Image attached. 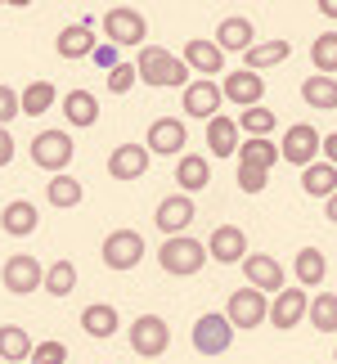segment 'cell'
Returning a JSON list of instances; mask_svg holds the SVG:
<instances>
[{"instance_id": "cell-1", "label": "cell", "mask_w": 337, "mask_h": 364, "mask_svg": "<svg viewBox=\"0 0 337 364\" xmlns=\"http://www.w3.org/2000/svg\"><path fill=\"white\" fill-rule=\"evenodd\" d=\"M135 73H139L144 86H158V90H171V86L185 90L189 81H193V73L185 68V59H180V54H166L162 46H139Z\"/></svg>"}, {"instance_id": "cell-2", "label": "cell", "mask_w": 337, "mask_h": 364, "mask_svg": "<svg viewBox=\"0 0 337 364\" xmlns=\"http://www.w3.org/2000/svg\"><path fill=\"white\" fill-rule=\"evenodd\" d=\"M207 261H212V257H207V243H198L193 234H176V239H162V247H158V265H162L166 274H176V279L198 274Z\"/></svg>"}, {"instance_id": "cell-3", "label": "cell", "mask_w": 337, "mask_h": 364, "mask_svg": "<svg viewBox=\"0 0 337 364\" xmlns=\"http://www.w3.org/2000/svg\"><path fill=\"white\" fill-rule=\"evenodd\" d=\"M234 324H230V315L225 311H212V315H198V324H193L189 333V342H193V351L198 355H225L234 346Z\"/></svg>"}, {"instance_id": "cell-4", "label": "cell", "mask_w": 337, "mask_h": 364, "mask_svg": "<svg viewBox=\"0 0 337 364\" xmlns=\"http://www.w3.org/2000/svg\"><path fill=\"white\" fill-rule=\"evenodd\" d=\"M319 153H324V135H319L311 122L288 126L284 139H279V158L292 162V166H311V162H319Z\"/></svg>"}, {"instance_id": "cell-5", "label": "cell", "mask_w": 337, "mask_h": 364, "mask_svg": "<svg viewBox=\"0 0 337 364\" xmlns=\"http://www.w3.org/2000/svg\"><path fill=\"white\" fill-rule=\"evenodd\" d=\"M126 342L139 360H158L166 346H171V328H166L162 315H139L131 328H126Z\"/></svg>"}, {"instance_id": "cell-6", "label": "cell", "mask_w": 337, "mask_h": 364, "mask_svg": "<svg viewBox=\"0 0 337 364\" xmlns=\"http://www.w3.org/2000/svg\"><path fill=\"white\" fill-rule=\"evenodd\" d=\"M104 36L112 41V46H144V36H149V23H144V14L131 9V5H112L104 14Z\"/></svg>"}, {"instance_id": "cell-7", "label": "cell", "mask_w": 337, "mask_h": 364, "mask_svg": "<svg viewBox=\"0 0 337 364\" xmlns=\"http://www.w3.org/2000/svg\"><path fill=\"white\" fill-rule=\"evenodd\" d=\"M225 315H230L234 328H261L265 319H270V301H265L261 288L247 284V288L230 292V301H225Z\"/></svg>"}, {"instance_id": "cell-8", "label": "cell", "mask_w": 337, "mask_h": 364, "mask_svg": "<svg viewBox=\"0 0 337 364\" xmlns=\"http://www.w3.org/2000/svg\"><path fill=\"white\" fill-rule=\"evenodd\" d=\"M73 135L68 131H41L32 139V162L41 166V171H50V176H59L68 171V162H73Z\"/></svg>"}, {"instance_id": "cell-9", "label": "cell", "mask_w": 337, "mask_h": 364, "mask_svg": "<svg viewBox=\"0 0 337 364\" xmlns=\"http://www.w3.org/2000/svg\"><path fill=\"white\" fill-rule=\"evenodd\" d=\"M100 257H104L108 270H135L144 261V234L139 230H112L100 247Z\"/></svg>"}, {"instance_id": "cell-10", "label": "cell", "mask_w": 337, "mask_h": 364, "mask_svg": "<svg viewBox=\"0 0 337 364\" xmlns=\"http://www.w3.org/2000/svg\"><path fill=\"white\" fill-rule=\"evenodd\" d=\"M220 81H212V77H198V81H189L185 90H180V108H185L189 117H203V122H212L216 113H220Z\"/></svg>"}, {"instance_id": "cell-11", "label": "cell", "mask_w": 337, "mask_h": 364, "mask_svg": "<svg viewBox=\"0 0 337 364\" xmlns=\"http://www.w3.org/2000/svg\"><path fill=\"white\" fill-rule=\"evenodd\" d=\"M41 279H46V265H41L36 257H9L5 270H0V284H5V292H14V297H27V292L41 288Z\"/></svg>"}, {"instance_id": "cell-12", "label": "cell", "mask_w": 337, "mask_h": 364, "mask_svg": "<svg viewBox=\"0 0 337 364\" xmlns=\"http://www.w3.org/2000/svg\"><path fill=\"white\" fill-rule=\"evenodd\" d=\"M185 122L180 117H158L149 126V135H144V149L153 153V158H180L185 153Z\"/></svg>"}, {"instance_id": "cell-13", "label": "cell", "mask_w": 337, "mask_h": 364, "mask_svg": "<svg viewBox=\"0 0 337 364\" xmlns=\"http://www.w3.org/2000/svg\"><path fill=\"white\" fill-rule=\"evenodd\" d=\"M149 162H153V153L144 144H131V139H126V144H117L108 153V176L117 180V185H131V180H139L149 171Z\"/></svg>"}, {"instance_id": "cell-14", "label": "cell", "mask_w": 337, "mask_h": 364, "mask_svg": "<svg viewBox=\"0 0 337 364\" xmlns=\"http://www.w3.org/2000/svg\"><path fill=\"white\" fill-rule=\"evenodd\" d=\"M95 18H81V23H68L59 36H54V50H59V59L77 63V59H90L95 54Z\"/></svg>"}, {"instance_id": "cell-15", "label": "cell", "mask_w": 337, "mask_h": 364, "mask_svg": "<svg viewBox=\"0 0 337 364\" xmlns=\"http://www.w3.org/2000/svg\"><path fill=\"white\" fill-rule=\"evenodd\" d=\"M220 95L230 104H238V108H252V104L265 100V77L252 73V68H234V73L220 81Z\"/></svg>"}, {"instance_id": "cell-16", "label": "cell", "mask_w": 337, "mask_h": 364, "mask_svg": "<svg viewBox=\"0 0 337 364\" xmlns=\"http://www.w3.org/2000/svg\"><path fill=\"white\" fill-rule=\"evenodd\" d=\"M153 225H158L166 239L189 234V225H193V198H189V193H171V198H162L158 212H153Z\"/></svg>"}, {"instance_id": "cell-17", "label": "cell", "mask_w": 337, "mask_h": 364, "mask_svg": "<svg viewBox=\"0 0 337 364\" xmlns=\"http://www.w3.org/2000/svg\"><path fill=\"white\" fill-rule=\"evenodd\" d=\"M306 311H311V301H306V288H279L270 297V324L284 333V328H297Z\"/></svg>"}, {"instance_id": "cell-18", "label": "cell", "mask_w": 337, "mask_h": 364, "mask_svg": "<svg viewBox=\"0 0 337 364\" xmlns=\"http://www.w3.org/2000/svg\"><path fill=\"white\" fill-rule=\"evenodd\" d=\"M243 274H247V284L252 288H261V292H279V288H288L284 284V265H279L270 252H247L243 257Z\"/></svg>"}, {"instance_id": "cell-19", "label": "cell", "mask_w": 337, "mask_h": 364, "mask_svg": "<svg viewBox=\"0 0 337 364\" xmlns=\"http://www.w3.org/2000/svg\"><path fill=\"white\" fill-rule=\"evenodd\" d=\"M185 68L189 73H198V77H220L225 73V50L216 46V41H203V36H193V41H185Z\"/></svg>"}, {"instance_id": "cell-20", "label": "cell", "mask_w": 337, "mask_h": 364, "mask_svg": "<svg viewBox=\"0 0 337 364\" xmlns=\"http://www.w3.org/2000/svg\"><path fill=\"white\" fill-rule=\"evenodd\" d=\"M238 144H243V131H238V117L230 113H216L207 122V153L212 158H234Z\"/></svg>"}, {"instance_id": "cell-21", "label": "cell", "mask_w": 337, "mask_h": 364, "mask_svg": "<svg viewBox=\"0 0 337 364\" xmlns=\"http://www.w3.org/2000/svg\"><path fill=\"white\" fill-rule=\"evenodd\" d=\"M176 185L180 193H203L207 185H212V162L203 158V153H180V162H176Z\"/></svg>"}, {"instance_id": "cell-22", "label": "cell", "mask_w": 337, "mask_h": 364, "mask_svg": "<svg viewBox=\"0 0 337 364\" xmlns=\"http://www.w3.org/2000/svg\"><path fill=\"white\" fill-rule=\"evenodd\" d=\"M207 257L220 261V265H234V261H243L247 257V234L238 230V225H220L212 239H207Z\"/></svg>"}, {"instance_id": "cell-23", "label": "cell", "mask_w": 337, "mask_h": 364, "mask_svg": "<svg viewBox=\"0 0 337 364\" xmlns=\"http://www.w3.org/2000/svg\"><path fill=\"white\" fill-rule=\"evenodd\" d=\"M216 46L225 50V54H243V50H252L257 46V27H252V18H220V27H216Z\"/></svg>"}, {"instance_id": "cell-24", "label": "cell", "mask_w": 337, "mask_h": 364, "mask_svg": "<svg viewBox=\"0 0 337 364\" xmlns=\"http://www.w3.org/2000/svg\"><path fill=\"white\" fill-rule=\"evenodd\" d=\"M36 225H41L36 203H27V198L5 203V212H0V230H5L9 239H27V234H36Z\"/></svg>"}, {"instance_id": "cell-25", "label": "cell", "mask_w": 337, "mask_h": 364, "mask_svg": "<svg viewBox=\"0 0 337 364\" xmlns=\"http://www.w3.org/2000/svg\"><path fill=\"white\" fill-rule=\"evenodd\" d=\"M81 198H86V189H81V180L77 176H50V185H46V203L54 207V212H73V207H81Z\"/></svg>"}, {"instance_id": "cell-26", "label": "cell", "mask_w": 337, "mask_h": 364, "mask_svg": "<svg viewBox=\"0 0 337 364\" xmlns=\"http://www.w3.org/2000/svg\"><path fill=\"white\" fill-rule=\"evenodd\" d=\"M81 328L90 333V338H112V333L122 328V315H117V306H108V301H90L86 311H81Z\"/></svg>"}, {"instance_id": "cell-27", "label": "cell", "mask_w": 337, "mask_h": 364, "mask_svg": "<svg viewBox=\"0 0 337 364\" xmlns=\"http://www.w3.org/2000/svg\"><path fill=\"white\" fill-rule=\"evenodd\" d=\"M59 108H63L68 126H95L100 122V100H95L90 90H68L59 100Z\"/></svg>"}, {"instance_id": "cell-28", "label": "cell", "mask_w": 337, "mask_h": 364, "mask_svg": "<svg viewBox=\"0 0 337 364\" xmlns=\"http://www.w3.org/2000/svg\"><path fill=\"white\" fill-rule=\"evenodd\" d=\"M301 100L311 104L315 113H333V108H337V77H328V73L306 77L301 81Z\"/></svg>"}, {"instance_id": "cell-29", "label": "cell", "mask_w": 337, "mask_h": 364, "mask_svg": "<svg viewBox=\"0 0 337 364\" xmlns=\"http://www.w3.org/2000/svg\"><path fill=\"white\" fill-rule=\"evenodd\" d=\"M292 274H297V284L301 288H319L328 279V261H324V252L319 247H301L297 257H292Z\"/></svg>"}, {"instance_id": "cell-30", "label": "cell", "mask_w": 337, "mask_h": 364, "mask_svg": "<svg viewBox=\"0 0 337 364\" xmlns=\"http://www.w3.org/2000/svg\"><path fill=\"white\" fill-rule=\"evenodd\" d=\"M288 54H292V46L288 41H257L252 50H243V68H252V73H270V68H279V63H288Z\"/></svg>"}, {"instance_id": "cell-31", "label": "cell", "mask_w": 337, "mask_h": 364, "mask_svg": "<svg viewBox=\"0 0 337 364\" xmlns=\"http://www.w3.org/2000/svg\"><path fill=\"white\" fill-rule=\"evenodd\" d=\"M234 158L247 162V166H265V171H274V162H284V158H279V144L270 135H247L243 144H238Z\"/></svg>"}, {"instance_id": "cell-32", "label": "cell", "mask_w": 337, "mask_h": 364, "mask_svg": "<svg viewBox=\"0 0 337 364\" xmlns=\"http://www.w3.org/2000/svg\"><path fill=\"white\" fill-rule=\"evenodd\" d=\"M32 333L18 328V324H0V360L5 364H27L32 360Z\"/></svg>"}, {"instance_id": "cell-33", "label": "cell", "mask_w": 337, "mask_h": 364, "mask_svg": "<svg viewBox=\"0 0 337 364\" xmlns=\"http://www.w3.org/2000/svg\"><path fill=\"white\" fill-rule=\"evenodd\" d=\"M54 100H59L54 81H27V86L18 90V108H23V117H41V113H50Z\"/></svg>"}, {"instance_id": "cell-34", "label": "cell", "mask_w": 337, "mask_h": 364, "mask_svg": "<svg viewBox=\"0 0 337 364\" xmlns=\"http://www.w3.org/2000/svg\"><path fill=\"white\" fill-rule=\"evenodd\" d=\"M301 189L311 193V198H328V193L337 189V166H333V162H311V166H301Z\"/></svg>"}, {"instance_id": "cell-35", "label": "cell", "mask_w": 337, "mask_h": 364, "mask_svg": "<svg viewBox=\"0 0 337 364\" xmlns=\"http://www.w3.org/2000/svg\"><path fill=\"white\" fill-rule=\"evenodd\" d=\"M41 288L50 292V297H68V292L77 288V265L68 257H54V265H46V279H41Z\"/></svg>"}, {"instance_id": "cell-36", "label": "cell", "mask_w": 337, "mask_h": 364, "mask_svg": "<svg viewBox=\"0 0 337 364\" xmlns=\"http://www.w3.org/2000/svg\"><path fill=\"white\" fill-rule=\"evenodd\" d=\"M306 319H311L315 333H337V292H315Z\"/></svg>"}, {"instance_id": "cell-37", "label": "cell", "mask_w": 337, "mask_h": 364, "mask_svg": "<svg viewBox=\"0 0 337 364\" xmlns=\"http://www.w3.org/2000/svg\"><path fill=\"white\" fill-rule=\"evenodd\" d=\"M311 63H315V73H337V32H319L311 41Z\"/></svg>"}, {"instance_id": "cell-38", "label": "cell", "mask_w": 337, "mask_h": 364, "mask_svg": "<svg viewBox=\"0 0 337 364\" xmlns=\"http://www.w3.org/2000/svg\"><path fill=\"white\" fill-rule=\"evenodd\" d=\"M274 126H279V117H274L265 104H252V108H243V113H238V131H243V135H270Z\"/></svg>"}, {"instance_id": "cell-39", "label": "cell", "mask_w": 337, "mask_h": 364, "mask_svg": "<svg viewBox=\"0 0 337 364\" xmlns=\"http://www.w3.org/2000/svg\"><path fill=\"white\" fill-rule=\"evenodd\" d=\"M27 364H68V346L59 338H50V342H36L32 346V360Z\"/></svg>"}, {"instance_id": "cell-40", "label": "cell", "mask_w": 337, "mask_h": 364, "mask_svg": "<svg viewBox=\"0 0 337 364\" xmlns=\"http://www.w3.org/2000/svg\"><path fill=\"white\" fill-rule=\"evenodd\" d=\"M265 185H270V171H265V166L238 162V189H243V193H261Z\"/></svg>"}, {"instance_id": "cell-41", "label": "cell", "mask_w": 337, "mask_h": 364, "mask_svg": "<svg viewBox=\"0 0 337 364\" xmlns=\"http://www.w3.org/2000/svg\"><path fill=\"white\" fill-rule=\"evenodd\" d=\"M139 81V73H135V63H117V68H108V90L112 95H126Z\"/></svg>"}, {"instance_id": "cell-42", "label": "cell", "mask_w": 337, "mask_h": 364, "mask_svg": "<svg viewBox=\"0 0 337 364\" xmlns=\"http://www.w3.org/2000/svg\"><path fill=\"white\" fill-rule=\"evenodd\" d=\"M14 117H23V108H18V90H14V86H0V126H9Z\"/></svg>"}, {"instance_id": "cell-43", "label": "cell", "mask_w": 337, "mask_h": 364, "mask_svg": "<svg viewBox=\"0 0 337 364\" xmlns=\"http://www.w3.org/2000/svg\"><path fill=\"white\" fill-rule=\"evenodd\" d=\"M90 63H100L104 73H108V68H117V63H122V46H112V41H100V46H95V54H90Z\"/></svg>"}, {"instance_id": "cell-44", "label": "cell", "mask_w": 337, "mask_h": 364, "mask_svg": "<svg viewBox=\"0 0 337 364\" xmlns=\"http://www.w3.org/2000/svg\"><path fill=\"white\" fill-rule=\"evenodd\" d=\"M14 153H18V144H14L9 126H0V166H9V162H14Z\"/></svg>"}, {"instance_id": "cell-45", "label": "cell", "mask_w": 337, "mask_h": 364, "mask_svg": "<svg viewBox=\"0 0 337 364\" xmlns=\"http://www.w3.org/2000/svg\"><path fill=\"white\" fill-rule=\"evenodd\" d=\"M324 162H333V166H337V131H333V135H324Z\"/></svg>"}, {"instance_id": "cell-46", "label": "cell", "mask_w": 337, "mask_h": 364, "mask_svg": "<svg viewBox=\"0 0 337 364\" xmlns=\"http://www.w3.org/2000/svg\"><path fill=\"white\" fill-rule=\"evenodd\" d=\"M324 216H328V220H333V225H337V189H333V193H328V198H324Z\"/></svg>"}, {"instance_id": "cell-47", "label": "cell", "mask_w": 337, "mask_h": 364, "mask_svg": "<svg viewBox=\"0 0 337 364\" xmlns=\"http://www.w3.org/2000/svg\"><path fill=\"white\" fill-rule=\"evenodd\" d=\"M319 5V14H324V18H337V0H315Z\"/></svg>"}, {"instance_id": "cell-48", "label": "cell", "mask_w": 337, "mask_h": 364, "mask_svg": "<svg viewBox=\"0 0 337 364\" xmlns=\"http://www.w3.org/2000/svg\"><path fill=\"white\" fill-rule=\"evenodd\" d=\"M5 5H14V9H27V5H32V0H5Z\"/></svg>"}, {"instance_id": "cell-49", "label": "cell", "mask_w": 337, "mask_h": 364, "mask_svg": "<svg viewBox=\"0 0 337 364\" xmlns=\"http://www.w3.org/2000/svg\"><path fill=\"white\" fill-rule=\"evenodd\" d=\"M333 360H337V351H333Z\"/></svg>"}, {"instance_id": "cell-50", "label": "cell", "mask_w": 337, "mask_h": 364, "mask_svg": "<svg viewBox=\"0 0 337 364\" xmlns=\"http://www.w3.org/2000/svg\"><path fill=\"white\" fill-rule=\"evenodd\" d=\"M0 5H5V0H0Z\"/></svg>"}, {"instance_id": "cell-51", "label": "cell", "mask_w": 337, "mask_h": 364, "mask_svg": "<svg viewBox=\"0 0 337 364\" xmlns=\"http://www.w3.org/2000/svg\"><path fill=\"white\" fill-rule=\"evenodd\" d=\"M0 364H5V360H0Z\"/></svg>"}]
</instances>
